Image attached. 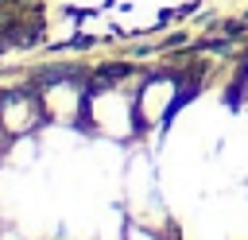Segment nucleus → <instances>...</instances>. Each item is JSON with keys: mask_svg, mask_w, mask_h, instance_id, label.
Listing matches in <instances>:
<instances>
[{"mask_svg": "<svg viewBox=\"0 0 248 240\" xmlns=\"http://www.w3.org/2000/svg\"><path fill=\"white\" fill-rule=\"evenodd\" d=\"M0 240H19V236L16 232H0Z\"/></svg>", "mask_w": 248, "mask_h": 240, "instance_id": "6", "label": "nucleus"}, {"mask_svg": "<svg viewBox=\"0 0 248 240\" xmlns=\"http://www.w3.org/2000/svg\"><path fill=\"white\" fill-rule=\"evenodd\" d=\"M0 128H4V124H0Z\"/></svg>", "mask_w": 248, "mask_h": 240, "instance_id": "7", "label": "nucleus"}, {"mask_svg": "<svg viewBox=\"0 0 248 240\" xmlns=\"http://www.w3.org/2000/svg\"><path fill=\"white\" fill-rule=\"evenodd\" d=\"M174 97H178V85H174L170 77H155V81H147V85L140 89V101H136L143 124H163L167 112H170V105H174Z\"/></svg>", "mask_w": 248, "mask_h": 240, "instance_id": "2", "label": "nucleus"}, {"mask_svg": "<svg viewBox=\"0 0 248 240\" xmlns=\"http://www.w3.org/2000/svg\"><path fill=\"white\" fill-rule=\"evenodd\" d=\"M85 116L93 120V128L108 139H128L136 132V108L120 89H101L85 101Z\"/></svg>", "mask_w": 248, "mask_h": 240, "instance_id": "1", "label": "nucleus"}, {"mask_svg": "<svg viewBox=\"0 0 248 240\" xmlns=\"http://www.w3.org/2000/svg\"><path fill=\"white\" fill-rule=\"evenodd\" d=\"M124 240H155V236L143 232V228H132V232H124Z\"/></svg>", "mask_w": 248, "mask_h": 240, "instance_id": "5", "label": "nucleus"}, {"mask_svg": "<svg viewBox=\"0 0 248 240\" xmlns=\"http://www.w3.org/2000/svg\"><path fill=\"white\" fill-rule=\"evenodd\" d=\"M39 101H43V112L54 124H70V120H78V112L85 105V93L78 85H46L39 93Z\"/></svg>", "mask_w": 248, "mask_h": 240, "instance_id": "4", "label": "nucleus"}, {"mask_svg": "<svg viewBox=\"0 0 248 240\" xmlns=\"http://www.w3.org/2000/svg\"><path fill=\"white\" fill-rule=\"evenodd\" d=\"M39 120H43V112H39V105L31 101V97H23V93H12V97H4V105H0V124H4V132L8 135H31L35 128H39Z\"/></svg>", "mask_w": 248, "mask_h": 240, "instance_id": "3", "label": "nucleus"}]
</instances>
